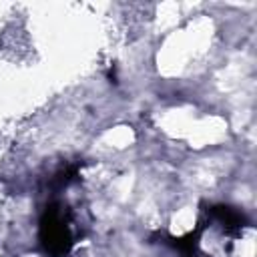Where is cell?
Segmentation results:
<instances>
[{
    "mask_svg": "<svg viewBox=\"0 0 257 257\" xmlns=\"http://www.w3.org/2000/svg\"><path fill=\"white\" fill-rule=\"evenodd\" d=\"M42 243L46 251L54 255H62L72 245L70 225L66 221V213L62 209H50L46 219L42 221Z\"/></svg>",
    "mask_w": 257,
    "mask_h": 257,
    "instance_id": "cell-1",
    "label": "cell"
}]
</instances>
